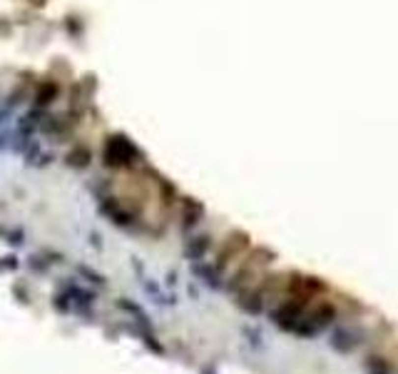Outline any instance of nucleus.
I'll return each mask as SVG.
<instances>
[{
  "instance_id": "f257e3e1",
  "label": "nucleus",
  "mask_w": 398,
  "mask_h": 374,
  "mask_svg": "<svg viewBox=\"0 0 398 374\" xmlns=\"http://www.w3.org/2000/svg\"><path fill=\"white\" fill-rule=\"evenodd\" d=\"M102 157L110 167H125L137 157V147L122 135H112L102 150Z\"/></svg>"
},
{
  "instance_id": "f03ea898",
  "label": "nucleus",
  "mask_w": 398,
  "mask_h": 374,
  "mask_svg": "<svg viewBox=\"0 0 398 374\" xmlns=\"http://www.w3.org/2000/svg\"><path fill=\"white\" fill-rule=\"evenodd\" d=\"M67 162H70L72 167H87V165H90V150L80 145V147H77V153L72 150V153L67 155Z\"/></svg>"
}]
</instances>
